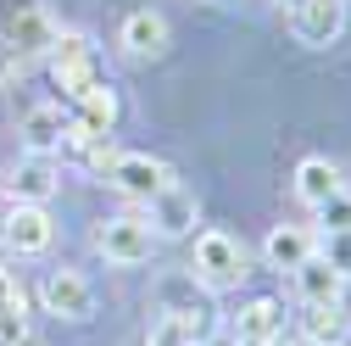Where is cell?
Masks as SVG:
<instances>
[{
    "mask_svg": "<svg viewBox=\"0 0 351 346\" xmlns=\"http://www.w3.org/2000/svg\"><path fill=\"white\" fill-rule=\"evenodd\" d=\"M23 308H28V296H23L17 274H12V268H0V313H23Z\"/></svg>",
    "mask_w": 351,
    "mask_h": 346,
    "instance_id": "obj_21",
    "label": "cell"
},
{
    "mask_svg": "<svg viewBox=\"0 0 351 346\" xmlns=\"http://www.w3.org/2000/svg\"><path fill=\"white\" fill-rule=\"evenodd\" d=\"M251 274V257H245V246L234 240V235H223V229H206V235H195V263H190V279L201 285V290H234L240 279Z\"/></svg>",
    "mask_w": 351,
    "mask_h": 346,
    "instance_id": "obj_1",
    "label": "cell"
},
{
    "mask_svg": "<svg viewBox=\"0 0 351 346\" xmlns=\"http://www.w3.org/2000/svg\"><path fill=\"white\" fill-rule=\"evenodd\" d=\"M0 251H6V240H0Z\"/></svg>",
    "mask_w": 351,
    "mask_h": 346,
    "instance_id": "obj_25",
    "label": "cell"
},
{
    "mask_svg": "<svg viewBox=\"0 0 351 346\" xmlns=\"http://www.w3.org/2000/svg\"><path fill=\"white\" fill-rule=\"evenodd\" d=\"M12 67H23V62H17V56H12L6 45H0V78H12Z\"/></svg>",
    "mask_w": 351,
    "mask_h": 346,
    "instance_id": "obj_22",
    "label": "cell"
},
{
    "mask_svg": "<svg viewBox=\"0 0 351 346\" xmlns=\"http://www.w3.org/2000/svg\"><path fill=\"white\" fill-rule=\"evenodd\" d=\"M151 246H156V235L145 229V218H106V224L95 229V251L106 257L112 268H140V263H151Z\"/></svg>",
    "mask_w": 351,
    "mask_h": 346,
    "instance_id": "obj_3",
    "label": "cell"
},
{
    "mask_svg": "<svg viewBox=\"0 0 351 346\" xmlns=\"http://www.w3.org/2000/svg\"><path fill=\"white\" fill-rule=\"evenodd\" d=\"M285 335V301L274 296H251L234 313V346H268Z\"/></svg>",
    "mask_w": 351,
    "mask_h": 346,
    "instance_id": "obj_11",
    "label": "cell"
},
{
    "mask_svg": "<svg viewBox=\"0 0 351 346\" xmlns=\"http://www.w3.org/2000/svg\"><path fill=\"white\" fill-rule=\"evenodd\" d=\"M17 135H23V146H28L34 157H56V151H62V140H67V112H62L56 101H39V106H28V112H23Z\"/></svg>",
    "mask_w": 351,
    "mask_h": 346,
    "instance_id": "obj_12",
    "label": "cell"
},
{
    "mask_svg": "<svg viewBox=\"0 0 351 346\" xmlns=\"http://www.w3.org/2000/svg\"><path fill=\"white\" fill-rule=\"evenodd\" d=\"M106 185H112L117 196H128V201H151L156 190L173 185V173H167V162H156L151 151H117L112 168H106Z\"/></svg>",
    "mask_w": 351,
    "mask_h": 346,
    "instance_id": "obj_2",
    "label": "cell"
},
{
    "mask_svg": "<svg viewBox=\"0 0 351 346\" xmlns=\"http://www.w3.org/2000/svg\"><path fill=\"white\" fill-rule=\"evenodd\" d=\"M313 246H318L313 229H301V224H279V229H268V240H262V263L279 268V274H295L306 257H313Z\"/></svg>",
    "mask_w": 351,
    "mask_h": 346,
    "instance_id": "obj_13",
    "label": "cell"
},
{
    "mask_svg": "<svg viewBox=\"0 0 351 346\" xmlns=\"http://www.w3.org/2000/svg\"><path fill=\"white\" fill-rule=\"evenodd\" d=\"M84 135H112V123H117V95H112V84L101 78L95 90H84L78 95V117H73Z\"/></svg>",
    "mask_w": 351,
    "mask_h": 346,
    "instance_id": "obj_18",
    "label": "cell"
},
{
    "mask_svg": "<svg viewBox=\"0 0 351 346\" xmlns=\"http://www.w3.org/2000/svg\"><path fill=\"white\" fill-rule=\"evenodd\" d=\"M290 28H295L301 45H313V51L335 45L346 34V0H306V6L290 12Z\"/></svg>",
    "mask_w": 351,
    "mask_h": 346,
    "instance_id": "obj_9",
    "label": "cell"
},
{
    "mask_svg": "<svg viewBox=\"0 0 351 346\" xmlns=\"http://www.w3.org/2000/svg\"><path fill=\"white\" fill-rule=\"evenodd\" d=\"M285 6H290V12H295V6H306V0H285Z\"/></svg>",
    "mask_w": 351,
    "mask_h": 346,
    "instance_id": "obj_24",
    "label": "cell"
},
{
    "mask_svg": "<svg viewBox=\"0 0 351 346\" xmlns=\"http://www.w3.org/2000/svg\"><path fill=\"white\" fill-rule=\"evenodd\" d=\"M167 39H173V28H167V17H162V12H151V6L128 12V17H123V28H117V45L134 56V62H156V56L167 51Z\"/></svg>",
    "mask_w": 351,
    "mask_h": 346,
    "instance_id": "obj_10",
    "label": "cell"
},
{
    "mask_svg": "<svg viewBox=\"0 0 351 346\" xmlns=\"http://www.w3.org/2000/svg\"><path fill=\"white\" fill-rule=\"evenodd\" d=\"M212 335V313L206 308H167L151 324V346H201Z\"/></svg>",
    "mask_w": 351,
    "mask_h": 346,
    "instance_id": "obj_14",
    "label": "cell"
},
{
    "mask_svg": "<svg viewBox=\"0 0 351 346\" xmlns=\"http://www.w3.org/2000/svg\"><path fill=\"white\" fill-rule=\"evenodd\" d=\"M0 240H6V251H17V257H39V251H51L56 224H51L45 207H12L6 218H0Z\"/></svg>",
    "mask_w": 351,
    "mask_h": 346,
    "instance_id": "obj_7",
    "label": "cell"
},
{
    "mask_svg": "<svg viewBox=\"0 0 351 346\" xmlns=\"http://www.w3.org/2000/svg\"><path fill=\"white\" fill-rule=\"evenodd\" d=\"M318 212V224H324V235H340V229H351V190H335L324 207H313Z\"/></svg>",
    "mask_w": 351,
    "mask_h": 346,
    "instance_id": "obj_20",
    "label": "cell"
},
{
    "mask_svg": "<svg viewBox=\"0 0 351 346\" xmlns=\"http://www.w3.org/2000/svg\"><path fill=\"white\" fill-rule=\"evenodd\" d=\"M301 335L313 341V346H346L351 341V313H346V301H313L301 319Z\"/></svg>",
    "mask_w": 351,
    "mask_h": 346,
    "instance_id": "obj_15",
    "label": "cell"
},
{
    "mask_svg": "<svg viewBox=\"0 0 351 346\" xmlns=\"http://www.w3.org/2000/svg\"><path fill=\"white\" fill-rule=\"evenodd\" d=\"M56 190H62V173H56L51 157H34V151H28V157L6 173V201H12V207H45Z\"/></svg>",
    "mask_w": 351,
    "mask_h": 346,
    "instance_id": "obj_6",
    "label": "cell"
},
{
    "mask_svg": "<svg viewBox=\"0 0 351 346\" xmlns=\"http://www.w3.org/2000/svg\"><path fill=\"white\" fill-rule=\"evenodd\" d=\"M274 346H313V341H306V335H290V341H274Z\"/></svg>",
    "mask_w": 351,
    "mask_h": 346,
    "instance_id": "obj_23",
    "label": "cell"
},
{
    "mask_svg": "<svg viewBox=\"0 0 351 346\" xmlns=\"http://www.w3.org/2000/svg\"><path fill=\"white\" fill-rule=\"evenodd\" d=\"M268 346H274V341H268Z\"/></svg>",
    "mask_w": 351,
    "mask_h": 346,
    "instance_id": "obj_26",
    "label": "cell"
},
{
    "mask_svg": "<svg viewBox=\"0 0 351 346\" xmlns=\"http://www.w3.org/2000/svg\"><path fill=\"white\" fill-rule=\"evenodd\" d=\"M56 39H62V28L39 12V6H23L12 23H6V51L17 56V62H34V56H51L56 51Z\"/></svg>",
    "mask_w": 351,
    "mask_h": 346,
    "instance_id": "obj_8",
    "label": "cell"
},
{
    "mask_svg": "<svg viewBox=\"0 0 351 346\" xmlns=\"http://www.w3.org/2000/svg\"><path fill=\"white\" fill-rule=\"evenodd\" d=\"M335 190H346V185H340V168H335L329 157H301V168H295V196H301L306 207H324Z\"/></svg>",
    "mask_w": 351,
    "mask_h": 346,
    "instance_id": "obj_16",
    "label": "cell"
},
{
    "mask_svg": "<svg viewBox=\"0 0 351 346\" xmlns=\"http://www.w3.org/2000/svg\"><path fill=\"white\" fill-rule=\"evenodd\" d=\"M195 218H201V207H195V196L179 190V185H167V190H156V196L145 201V229H151L156 240H184V235H195Z\"/></svg>",
    "mask_w": 351,
    "mask_h": 346,
    "instance_id": "obj_4",
    "label": "cell"
},
{
    "mask_svg": "<svg viewBox=\"0 0 351 346\" xmlns=\"http://www.w3.org/2000/svg\"><path fill=\"white\" fill-rule=\"evenodd\" d=\"M324 263L340 274V279H351V229H340V235H318V246H313Z\"/></svg>",
    "mask_w": 351,
    "mask_h": 346,
    "instance_id": "obj_19",
    "label": "cell"
},
{
    "mask_svg": "<svg viewBox=\"0 0 351 346\" xmlns=\"http://www.w3.org/2000/svg\"><path fill=\"white\" fill-rule=\"evenodd\" d=\"M295 279V290H301V301H306V308H313V301H340V290H346V279L324 263V257L313 251V257H306V263L290 274Z\"/></svg>",
    "mask_w": 351,
    "mask_h": 346,
    "instance_id": "obj_17",
    "label": "cell"
},
{
    "mask_svg": "<svg viewBox=\"0 0 351 346\" xmlns=\"http://www.w3.org/2000/svg\"><path fill=\"white\" fill-rule=\"evenodd\" d=\"M39 301H45V313H56L67 324H84L95 313V285L78 268H56V274H45V285H39Z\"/></svg>",
    "mask_w": 351,
    "mask_h": 346,
    "instance_id": "obj_5",
    "label": "cell"
}]
</instances>
